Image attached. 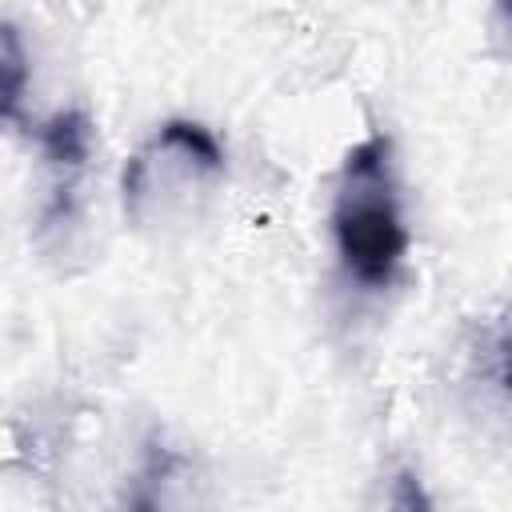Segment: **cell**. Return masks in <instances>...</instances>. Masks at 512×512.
<instances>
[{
  "label": "cell",
  "mask_w": 512,
  "mask_h": 512,
  "mask_svg": "<svg viewBox=\"0 0 512 512\" xmlns=\"http://www.w3.org/2000/svg\"><path fill=\"white\" fill-rule=\"evenodd\" d=\"M40 152L56 172H80L88 152H92V120L80 108L56 112L44 128H40Z\"/></svg>",
  "instance_id": "obj_2"
},
{
  "label": "cell",
  "mask_w": 512,
  "mask_h": 512,
  "mask_svg": "<svg viewBox=\"0 0 512 512\" xmlns=\"http://www.w3.org/2000/svg\"><path fill=\"white\" fill-rule=\"evenodd\" d=\"M332 232L344 268L360 284L384 288L396 276L408 252V228L396 200L388 136H368L344 156L332 200Z\"/></svg>",
  "instance_id": "obj_1"
},
{
  "label": "cell",
  "mask_w": 512,
  "mask_h": 512,
  "mask_svg": "<svg viewBox=\"0 0 512 512\" xmlns=\"http://www.w3.org/2000/svg\"><path fill=\"white\" fill-rule=\"evenodd\" d=\"M24 84H28V56L20 32L8 20H0V120H12L20 112Z\"/></svg>",
  "instance_id": "obj_3"
}]
</instances>
